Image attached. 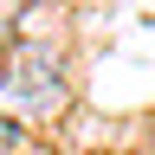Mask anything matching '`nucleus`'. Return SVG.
<instances>
[{
	"label": "nucleus",
	"mask_w": 155,
	"mask_h": 155,
	"mask_svg": "<svg viewBox=\"0 0 155 155\" xmlns=\"http://www.w3.org/2000/svg\"><path fill=\"white\" fill-rule=\"evenodd\" d=\"M0 97L19 116H58L65 110V65H58L52 45H13L7 65H0Z\"/></svg>",
	"instance_id": "f257e3e1"
},
{
	"label": "nucleus",
	"mask_w": 155,
	"mask_h": 155,
	"mask_svg": "<svg viewBox=\"0 0 155 155\" xmlns=\"http://www.w3.org/2000/svg\"><path fill=\"white\" fill-rule=\"evenodd\" d=\"M13 13H19V0H0V39L13 32Z\"/></svg>",
	"instance_id": "f03ea898"
}]
</instances>
